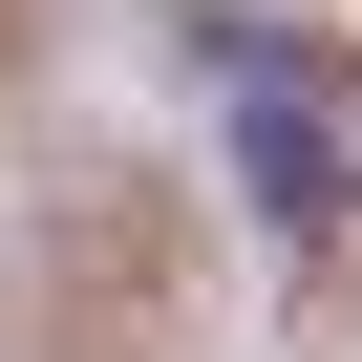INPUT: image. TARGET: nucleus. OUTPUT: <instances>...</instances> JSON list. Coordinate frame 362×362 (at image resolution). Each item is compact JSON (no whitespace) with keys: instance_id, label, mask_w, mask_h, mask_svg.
I'll return each instance as SVG.
<instances>
[{"instance_id":"f257e3e1","label":"nucleus","mask_w":362,"mask_h":362,"mask_svg":"<svg viewBox=\"0 0 362 362\" xmlns=\"http://www.w3.org/2000/svg\"><path fill=\"white\" fill-rule=\"evenodd\" d=\"M214 86L256 107V192H277V235H320V214H341V149H320V107H298V64H277V43H214Z\"/></svg>"}]
</instances>
